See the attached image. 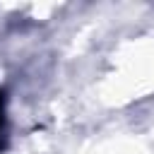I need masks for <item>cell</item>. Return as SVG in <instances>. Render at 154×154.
Segmentation results:
<instances>
[{"mask_svg": "<svg viewBox=\"0 0 154 154\" xmlns=\"http://www.w3.org/2000/svg\"><path fill=\"white\" fill-rule=\"evenodd\" d=\"M5 128V91L0 89V132Z\"/></svg>", "mask_w": 154, "mask_h": 154, "instance_id": "cell-1", "label": "cell"}]
</instances>
